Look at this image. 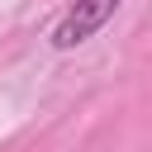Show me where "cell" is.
<instances>
[{
  "label": "cell",
  "instance_id": "obj_1",
  "mask_svg": "<svg viewBox=\"0 0 152 152\" xmlns=\"http://www.w3.org/2000/svg\"><path fill=\"white\" fill-rule=\"evenodd\" d=\"M124 0H71V10L57 19V28H52V48L57 52H71V48H81V43H90L109 19H114V10H119Z\"/></svg>",
  "mask_w": 152,
  "mask_h": 152
}]
</instances>
